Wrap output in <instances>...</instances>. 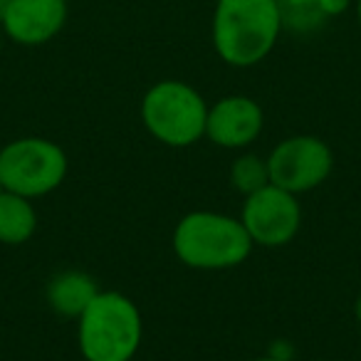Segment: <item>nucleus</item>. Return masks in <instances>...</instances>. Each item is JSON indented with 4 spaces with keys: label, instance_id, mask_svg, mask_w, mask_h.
Instances as JSON below:
<instances>
[{
    "label": "nucleus",
    "instance_id": "nucleus-1",
    "mask_svg": "<svg viewBox=\"0 0 361 361\" xmlns=\"http://www.w3.org/2000/svg\"><path fill=\"white\" fill-rule=\"evenodd\" d=\"M282 32L277 0H216L213 50L231 67H255L275 50Z\"/></svg>",
    "mask_w": 361,
    "mask_h": 361
},
{
    "label": "nucleus",
    "instance_id": "nucleus-2",
    "mask_svg": "<svg viewBox=\"0 0 361 361\" xmlns=\"http://www.w3.org/2000/svg\"><path fill=\"white\" fill-rule=\"evenodd\" d=\"M171 247L191 270L218 272L243 265L255 245L240 218L218 211H191L176 223Z\"/></svg>",
    "mask_w": 361,
    "mask_h": 361
},
{
    "label": "nucleus",
    "instance_id": "nucleus-3",
    "mask_svg": "<svg viewBox=\"0 0 361 361\" xmlns=\"http://www.w3.org/2000/svg\"><path fill=\"white\" fill-rule=\"evenodd\" d=\"M144 341V317L134 300L99 290L77 317V344L85 361H131Z\"/></svg>",
    "mask_w": 361,
    "mask_h": 361
},
{
    "label": "nucleus",
    "instance_id": "nucleus-4",
    "mask_svg": "<svg viewBox=\"0 0 361 361\" xmlns=\"http://www.w3.org/2000/svg\"><path fill=\"white\" fill-rule=\"evenodd\" d=\"M146 131L171 149H186L206 139L208 102L180 80H161L146 90L139 106Z\"/></svg>",
    "mask_w": 361,
    "mask_h": 361
},
{
    "label": "nucleus",
    "instance_id": "nucleus-5",
    "mask_svg": "<svg viewBox=\"0 0 361 361\" xmlns=\"http://www.w3.org/2000/svg\"><path fill=\"white\" fill-rule=\"evenodd\" d=\"M70 161L60 144L42 136H23L0 149V188L30 201L55 193L65 183Z\"/></svg>",
    "mask_w": 361,
    "mask_h": 361
},
{
    "label": "nucleus",
    "instance_id": "nucleus-6",
    "mask_svg": "<svg viewBox=\"0 0 361 361\" xmlns=\"http://www.w3.org/2000/svg\"><path fill=\"white\" fill-rule=\"evenodd\" d=\"M267 159L270 183L295 196L314 191L331 176L334 151L319 136H290L272 146Z\"/></svg>",
    "mask_w": 361,
    "mask_h": 361
},
{
    "label": "nucleus",
    "instance_id": "nucleus-7",
    "mask_svg": "<svg viewBox=\"0 0 361 361\" xmlns=\"http://www.w3.org/2000/svg\"><path fill=\"white\" fill-rule=\"evenodd\" d=\"M240 223L245 226L252 245L270 247V250L290 245L302 228L300 196L267 183L260 191L245 196L240 208Z\"/></svg>",
    "mask_w": 361,
    "mask_h": 361
},
{
    "label": "nucleus",
    "instance_id": "nucleus-8",
    "mask_svg": "<svg viewBox=\"0 0 361 361\" xmlns=\"http://www.w3.org/2000/svg\"><path fill=\"white\" fill-rule=\"evenodd\" d=\"M265 111L252 97L231 94L208 104L206 139L228 151H243L262 134Z\"/></svg>",
    "mask_w": 361,
    "mask_h": 361
},
{
    "label": "nucleus",
    "instance_id": "nucleus-9",
    "mask_svg": "<svg viewBox=\"0 0 361 361\" xmlns=\"http://www.w3.org/2000/svg\"><path fill=\"white\" fill-rule=\"evenodd\" d=\"M67 23L65 0H6L0 25L6 37L23 47H37L62 32Z\"/></svg>",
    "mask_w": 361,
    "mask_h": 361
},
{
    "label": "nucleus",
    "instance_id": "nucleus-10",
    "mask_svg": "<svg viewBox=\"0 0 361 361\" xmlns=\"http://www.w3.org/2000/svg\"><path fill=\"white\" fill-rule=\"evenodd\" d=\"M99 287H97L94 277L80 270H65L57 272L45 287V300L50 310L67 319H77L82 312L87 310L92 300L97 297Z\"/></svg>",
    "mask_w": 361,
    "mask_h": 361
},
{
    "label": "nucleus",
    "instance_id": "nucleus-11",
    "mask_svg": "<svg viewBox=\"0 0 361 361\" xmlns=\"http://www.w3.org/2000/svg\"><path fill=\"white\" fill-rule=\"evenodd\" d=\"M35 203L0 188V245H25L37 231Z\"/></svg>",
    "mask_w": 361,
    "mask_h": 361
},
{
    "label": "nucleus",
    "instance_id": "nucleus-12",
    "mask_svg": "<svg viewBox=\"0 0 361 361\" xmlns=\"http://www.w3.org/2000/svg\"><path fill=\"white\" fill-rule=\"evenodd\" d=\"M282 27L310 32L349 8V0H277Z\"/></svg>",
    "mask_w": 361,
    "mask_h": 361
},
{
    "label": "nucleus",
    "instance_id": "nucleus-13",
    "mask_svg": "<svg viewBox=\"0 0 361 361\" xmlns=\"http://www.w3.org/2000/svg\"><path fill=\"white\" fill-rule=\"evenodd\" d=\"M270 183L267 173V159L257 154H240L231 166V186L243 196L260 191L262 186Z\"/></svg>",
    "mask_w": 361,
    "mask_h": 361
},
{
    "label": "nucleus",
    "instance_id": "nucleus-14",
    "mask_svg": "<svg viewBox=\"0 0 361 361\" xmlns=\"http://www.w3.org/2000/svg\"><path fill=\"white\" fill-rule=\"evenodd\" d=\"M354 314H356V319L361 322V295H359V300L354 302Z\"/></svg>",
    "mask_w": 361,
    "mask_h": 361
},
{
    "label": "nucleus",
    "instance_id": "nucleus-15",
    "mask_svg": "<svg viewBox=\"0 0 361 361\" xmlns=\"http://www.w3.org/2000/svg\"><path fill=\"white\" fill-rule=\"evenodd\" d=\"M252 361H285L282 356H257V359H252Z\"/></svg>",
    "mask_w": 361,
    "mask_h": 361
},
{
    "label": "nucleus",
    "instance_id": "nucleus-16",
    "mask_svg": "<svg viewBox=\"0 0 361 361\" xmlns=\"http://www.w3.org/2000/svg\"><path fill=\"white\" fill-rule=\"evenodd\" d=\"M356 18H359V25H361V0H356Z\"/></svg>",
    "mask_w": 361,
    "mask_h": 361
},
{
    "label": "nucleus",
    "instance_id": "nucleus-17",
    "mask_svg": "<svg viewBox=\"0 0 361 361\" xmlns=\"http://www.w3.org/2000/svg\"><path fill=\"white\" fill-rule=\"evenodd\" d=\"M3 37H6V32H3V25H0V52H3Z\"/></svg>",
    "mask_w": 361,
    "mask_h": 361
},
{
    "label": "nucleus",
    "instance_id": "nucleus-18",
    "mask_svg": "<svg viewBox=\"0 0 361 361\" xmlns=\"http://www.w3.org/2000/svg\"><path fill=\"white\" fill-rule=\"evenodd\" d=\"M65 3H72V0H65Z\"/></svg>",
    "mask_w": 361,
    "mask_h": 361
}]
</instances>
